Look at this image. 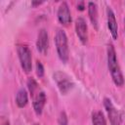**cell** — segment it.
I'll use <instances>...</instances> for the list:
<instances>
[{
  "label": "cell",
  "mask_w": 125,
  "mask_h": 125,
  "mask_svg": "<svg viewBox=\"0 0 125 125\" xmlns=\"http://www.w3.org/2000/svg\"><path fill=\"white\" fill-rule=\"evenodd\" d=\"M35 69H36V74L38 77H43L44 76V66L40 61H36L35 64Z\"/></svg>",
  "instance_id": "15"
},
{
  "label": "cell",
  "mask_w": 125,
  "mask_h": 125,
  "mask_svg": "<svg viewBox=\"0 0 125 125\" xmlns=\"http://www.w3.org/2000/svg\"><path fill=\"white\" fill-rule=\"evenodd\" d=\"M124 27H125V18H124Z\"/></svg>",
  "instance_id": "20"
},
{
  "label": "cell",
  "mask_w": 125,
  "mask_h": 125,
  "mask_svg": "<svg viewBox=\"0 0 125 125\" xmlns=\"http://www.w3.org/2000/svg\"><path fill=\"white\" fill-rule=\"evenodd\" d=\"M34 125H39V124H34Z\"/></svg>",
  "instance_id": "21"
},
{
  "label": "cell",
  "mask_w": 125,
  "mask_h": 125,
  "mask_svg": "<svg viewBox=\"0 0 125 125\" xmlns=\"http://www.w3.org/2000/svg\"><path fill=\"white\" fill-rule=\"evenodd\" d=\"M68 124V118L64 111H62L60 113V116L58 118V125H67Z\"/></svg>",
  "instance_id": "16"
},
{
  "label": "cell",
  "mask_w": 125,
  "mask_h": 125,
  "mask_svg": "<svg viewBox=\"0 0 125 125\" xmlns=\"http://www.w3.org/2000/svg\"><path fill=\"white\" fill-rule=\"evenodd\" d=\"M57 17L59 21L62 24V25H68L71 22V13L69 10V6L65 1H62L58 9V13H57Z\"/></svg>",
  "instance_id": "6"
},
{
  "label": "cell",
  "mask_w": 125,
  "mask_h": 125,
  "mask_svg": "<svg viewBox=\"0 0 125 125\" xmlns=\"http://www.w3.org/2000/svg\"><path fill=\"white\" fill-rule=\"evenodd\" d=\"M106 19H107V27L109 29L111 37L115 40L118 37V25H117L114 12L110 7H107L106 9Z\"/></svg>",
  "instance_id": "9"
},
{
  "label": "cell",
  "mask_w": 125,
  "mask_h": 125,
  "mask_svg": "<svg viewBox=\"0 0 125 125\" xmlns=\"http://www.w3.org/2000/svg\"><path fill=\"white\" fill-rule=\"evenodd\" d=\"M18 51V56L20 60V63L21 68L23 69L24 72L28 73L32 69V56H31V51L26 45L21 44L18 45L17 48Z\"/></svg>",
  "instance_id": "3"
},
{
  "label": "cell",
  "mask_w": 125,
  "mask_h": 125,
  "mask_svg": "<svg viewBox=\"0 0 125 125\" xmlns=\"http://www.w3.org/2000/svg\"><path fill=\"white\" fill-rule=\"evenodd\" d=\"M88 16L92 24L97 28L98 27V7L95 2H88Z\"/></svg>",
  "instance_id": "11"
},
{
  "label": "cell",
  "mask_w": 125,
  "mask_h": 125,
  "mask_svg": "<svg viewBox=\"0 0 125 125\" xmlns=\"http://www.w3.org/2000/svg\"><path fill=\"white\" fill-rule=\"evenodd\" d=\"M75 31L76 34L79 38V40L83 43L86 44L88 40V25L84 18L78 17L75 21Z\"/></svg>",
  "instance_id": "7"
},
{
  "label": "cell",
  "mask_w": 125,
  "mask_h": 125,
  "mask_svg": "<svg viewBox=\"0 0 125 125\" xmlns=\"http://www.w3.org/2000/svg\"><path fill=\"white\" fill-rule=\"evenodd\" d=\"M26 85H27V89H28L29 93L33 97L38 92V84H37L36 80L33 77H29L26 81Z\"/></svg>",
  "instance_id": "14"
},
{
  "label": "cell",
  "mask_w": 125,
  "mask_h": 125,
  "mask_svg": "<svg viewBox=\"0 0 125 125\" xmlns=\"http://www.w3.org/2000/svg\"><path fill=\"white\" fill-rule=\"evenodd\" d=\"M55 45L58 56L62 62H66L69 58V48L67 36L63 29L58 28L55 34Z\"/></svg>",
  "instance_id": "2"
},
{
  "label": "cell",
  "mask_w": 125,
  "mask_h": 125,
  "mask_svg": "<svg viewBox=\"0 0 125 125\" xmlns=\"http://www.w3.org/2000/svg\"><path fill=\"white\" fill-rule=\"evenodd\" d=\"M46 104V94L43 91H38L34 96H33V102H32V105H33V109L35 111V113L37 115H41L44 105Z\"/></svg>",
  "instance_id": "10"
},
{
  "label": "cell",
  "mask_w": 125,
  "mask_h": 125,
  "mask_svg": "<svg viewBox=\"0 0 125 125\" xmlns=\"http://www.w3.org/2000/svg\"><path fill=\"white\" fill-rule=\"evenodd\" d=\"M104 106L107 112L108 115V119L111 125H120L121 124V115L118 111V109L114 106V104H112L111 100L108 98H104Z\"/></svg>",
  "instance_id": "4"
},
{
  "label": "cell",
  "mask_w": 125,
  "mask_h": 125,
  "mask_svg": "<svg viewBox=\"0 0 125 125\" xmlns=\"http://www.w3.org/2000/svg\"><path fill=\"white\" fill-rule=\"evenodd\" d=\"M36 48L39 53L45 55L48 51L49 48V36L48 32L45 28H41L38 32L37 35V40H36Z\"/></svg>",
  "instance_id": "8"
},
{
  "label": "cell",
  "mask_w": 125,
  "mask_h": 125,
  "mask_svg": "<svg viewBox=\"0 0 125 125\" xmlns=\"http://www.w3.org/2000/svg\"><path fill=\"white\" fill-rule=\"evenodd\" d=\"M92 124L93 125H106L104 115L101 110L93 112V114H92Z\"/></svg>",
  "instance_id": "13"
},
{
  "label": "cell",
  "mask_w": 125,
  "mask_h": 125,
  "mask_svg": "<svg viewBox=\"0 0 125 125\" xmlns=\"http://www.w3.org/2000/svg\"><path fill=\"white\" fill-rule=\"evenodd\" d=\"M43 3V1H32L31 2V6L35 7V6H38V5H41Z\"/></svg>",
  "instance_id": "18"
},
{
  "label": "cell",
  "mask_w": 125,
  "mask_h": 125,
  "mask_svg": "<svg viewBox=\"0 0 125 125\" xmlns=\"http://www.w3.org/2000/svg\"><path fill=\"white\" fill-rule=\"evenodd\" d=\"M106 55H107V67L110 72L112 81L116 86L121 87L124 84V77H123L121 68L119 66L118 61H117L115 49L112 44L107 45Z\"/></svg>",
  "instance_id": "1"
},
{
  "label": "cell",
  "mask_w": 125,
  "mask_h": 125,
  "mask_svg": "<svg viewBox=\"0 0 125 125\" xmlns=\"http://www.w3.org/2000/svg\"><path fill=\"white\" fill-rule=\"evenodd\" d=\"M54 79L57 82L58 88L61 91L62 94H66L72 87H73V83L72 81L69 79V77L62 73V72H56L54 74Z\"/></svg>",
  "instance_id": "5"
},
{
  "label": "cell",
  "mask_w": 125,
  "mask_h": 125,
  "mask_svg": "<svg viewBox=\"0 0 125 125\" xmlns=\"http://www.w3.org/2000/svg\"><path fill=\"white\" fill-rule=\"evenodd\" d=\"M1 125H10V122L8 121V120H4L3 122H2V124Z\"/></svg>",
  "instance_id": "19"
},
{
  "label": "cell",
  "mask_w": 125,
  "mask_h": 125,
  "mask_svg": "<svg viewBox=\"0 0 125 125\" xmlns=\"http://www.w3.org/2000/svg\"><path fill=\"white\" fill-rule=\"evenodd\" d=\"M84 8H85L84 2H79V3L77 4V9H78V10H80V11H83V10H84Z\"/></svg>",
  "instance_id": "17"
},
{
  "label": "cell",
  "mask_w": 125,
  "mask_h": 125,
  "mask_svg": "<svg viewBox=\"0 0 125 125\" xmlns=\"http://www.w3.org/2000/svg\"><path fill=\"white\" fill-rule=\"evenodd\" d=\"M28 102V95L24 88L19 89L16 95V104L19 107H24Z\"/></svg>",
  "instance_id": "12"
}]
</instances>
